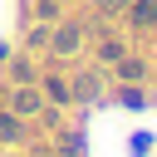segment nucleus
Masks as SVG:
<instances>
[{
	"label": "nucleus",
	"mask_w": 157,
	"mask_h": 157,
	"mask_svg": "<svg viewBox=\"0 0 157 157\" xmlns=\"http://www.w3.org/2000/svg\"><path fill=\"white\" fill-rule=\"evenodd\" d=\"M132 20H137V25H152V20H157V5H152V0L132 5Z\"/></svg>",
	"instance_id": "f257e3e1"
},
{
	"label": "nucleus",
	"mask_w": 157,
	"mask_h": 157,
	"mask_svg": "<svg viewBox=\"0 0 157 157\" xmlns=\"http://www.w3.org/2000/svg\"><path fill=\"white\" fill-rule=\"evenodd\" d=\"M15 108H20V113H34V108H39V98H34V93H20V98H15Z\"/></svg>",
	"instance_id": "f03ea898"
},
{
	"label": "nucleus",
	"mask_w": 157,
	"mask_h": 157,
	"mask_svg": "<svg viewBox=\"0 0 157 157\" xmlns=\"http://www.w3.org/2000/svg\"><path fill=\"white\" fill-rule=\"evenodd\" d=\"M103 5H108V10H113V5H123V0H103Z\"/></svg>",
	"instance_id": "20e7f679"
},
{
	"label": "nucleus",
	"mask_w": 157,
	"mask_h": 157,
	"mask_svg": "<svg viewBox=\"0 0 157 157\" xmlns=\"http://www.w3.org/2000/svg\"><path fill=\"white\" fill-rule=\"evenodd\" d=\"M15 132H20V128H15L10 118H0V137H15Z\"/></svg>",
	"instance_id": "7ed1b4c3"
}]
</instances>
